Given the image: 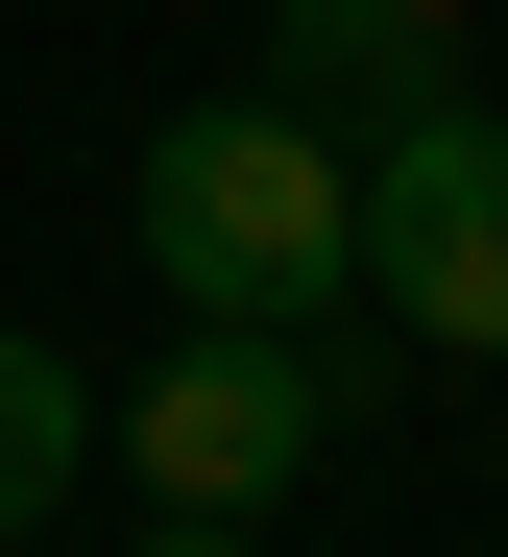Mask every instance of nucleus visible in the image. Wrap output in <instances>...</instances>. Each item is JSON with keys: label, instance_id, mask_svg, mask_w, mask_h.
Returning a JSON list of instances; mask_svg holds the SVG:
<instances>
[{"label": "nucleus", "instance_id": "nucleus-5", "mask_svg": "<svg viewBox=\"0 0 508 557\" xmlns=\"http://www.w3.org/2000/svg\"><path fill=\"white\" fill-rule=\"evenodd\" d=\"M73 460H97V388H73L49 339H0V533H49V509H73Z\"/></svg>", "mask_w": 508, "mask_h": 557}, {"label": "nucleus", "instance_id": "nucleus-2", "mask_svg": "<svg viewBox=\"0 0 508 557\" xmlns=\"http://www.w3.org/2000/svg\"><path fill=\"white\" fill-rule=\"evenodd\" d=\"M339 388H363L339 339L194 315L146 388H122V485H146V509H290V485H315V436H339Z\"/></svg>", "mask_w": 508, "mask_h": 557}, {"label": "nucleus", "instance_id": "nucleus-4", "mask_svg": "<svg viewBox=\"0 0 508 557\" xmlns=\"http://www.w3.org/2000/svg\"><path fill=\"white\" fill-rule=\"evenodd\" d=\"M484 0H267V98H315V122H387V98H436Z\"/></svg>", "mask_w": 508, "mask_h": 557}, {"label": "nucleus", "instance_id": "nucleus-3", "mask_svg": "<svg viewBox=\"0 0 508 557\" xmlns=\"http://www.w3.org/2000/svg\"><path fill=\"white\" fill-rule=\"evenodd\" d=\"M363 292L412 315V339H460V363H508V98H387L363 122Z\"/></svg>", "mask_w": 508, "mask_h": 557}, {"label": "nucleus", "instance_id": "nucleus-1", "mask_svg": "<svg viewBox=\"0 0 508 557\" xmlns=\"http://www.w3.org/2000/svg\"><path fill=\"white\" fill-rule=\"evenodd\" d=\"M122 243H146L170 315L315 339V315L363 292V146H339L315 98H194V122H146V170H122Z\"/></svg>", "mask_w": 508, "mask_h": 557}, {"label": "nucleus", "instance_id": "nucleus-6", "mask_svg": "<svg viewBox=\"0 0 508 557\" xmlns=\"http://www.w3.org/2000/svg\"><path fill=\"white\" fill-rule=\"evenodd\" d=\"M146 557H267V533H243V509H170V533H146Z\"/></svg>", "mask_w": 508, "mask_h": 557}]
</instances>
